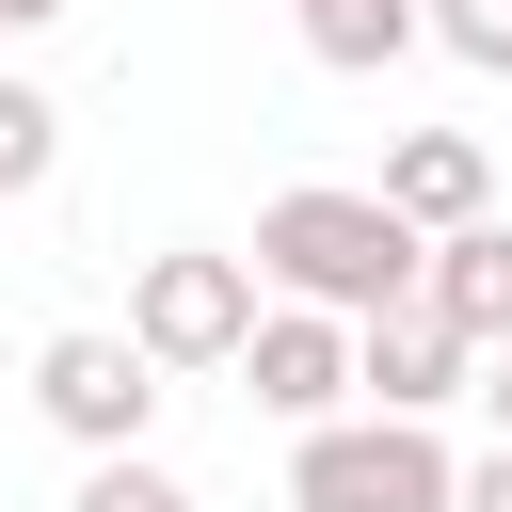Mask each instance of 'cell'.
<instances>
[{"label": "cell", "instance_id": "obj_1", "mask_svg": "<svg viewBox=\"0 0 512 512\" xmlns=\"http://www.w3.org/2000/svg\"><path fill=\"white\" fill-rule=\"evenodd\" d=\"M256 288L368 320V304H400V288H416V224H400L384 192H336V176H304V192H272V208H256Z\"/></svg>", "mask_w": 512, "mask_h": 512}, {"label": "cell", "instance_id": "obj_2", "mask_svg": "<svg viewBox=\"0 0 512 512\" xmlns=\"http://www.w3.org/2000/svg\"><path fill=\"white\" fill-rule=\"evenodd\" d=\"M448 432L432 416H304L288 432V512H448Z\"/></svg>", "mask_w": 512, "mask_h": 512}, {"label": "cell", "instance_id": "obj_3", "mask_svg": "<svg viewBox=\"0 0 512 512\" xmlns=\"http://www.w3.org/2000/svg\"><path fill=\"white\" fill-rule=\"evenodd\" d=\"M240 320H256V256H224V240H176V256L128 272V352L144 368H224Z\"/></svg>", "mask_w": 512, "mask_h": 512}, {"label": "cell", "instance_id": "obj_4", "mask_svg": "<svg viewBox=\"0 0 512 512\" xmlns=\"http://www.w3.org/2000/svg\"><path fill=\"white\" fill-rule=\"evenodd\" d=\"M32 416H48L64 448H144V432H160V368H144L128 336L64 320V336L32 352Z\"/></svg>", "mask_w": 512, "mask_h": 512}, {"label": "cell", "instance_id": "obj_5", "mask_svg": "<svg viewBox=\"0 0 512 512\" xmlns=\"http://www.w3.org/2000/svg\"><path fill=\"white\" fill-rule=\"evenodd\" d=\"M240 384H256V416H336L352 400V320L336 304H288V288H256V320H240V352H224Z\"/></svg>", "mask_w": 512, "mask_h": 512}, {"label": "cell", "instance_id": "obj_6", "mask_svg": "<svg viewBox=\"0 0 512 512\" xmlns=\"http://www.w3.org/2000/svg\"><path fill=\"white\" fill-rule=\"evenodd\" d=\"M464 368H480V352H464L416 288L352 320V400H368V416H448V400H464Z\"/></svg>", "mask_w": 512, "mask_h": 512}, {"label": "cell", "instance_id": "obj_7", "mask_svg": "<svg viewBox=\"0 0 512 512\" xmlns=\"http://www.w3.org/2000/svg\"><path fill=\"white\" fill-rule=\"evenodd\" d=\"M416 304H432L464 352H496V336H512V208L432 224V240H416Z\"/></svg>", "mask_w": 512, "mask_h": 512}, {"label": "cell", "instance_id": "obj_8", "mask_svg": "<svg viewBox=\"0 0 512 512\" xmlns=\"http://www.w3.org/2000/svg\"><path fill=\"white\" fill-rule=\"evenodd\" d=\"M368 192H384V208H400V224L432 240V224H464V208H496V160H480V128H400Z\"/></svg>", "mask_w": 512, "mask_h": 512}, {"label": "cell", "instance_id": "obj_9", "mask_svg": "<svg viewBox=\"0 0 512 512\" xmlns=\"http://www.w3.org/2000/svg\"><path fill=\"white\" fill-rule=\"evenodd\" d=\"M288 16H304V64H336V80H384L416 48V0H288Z\"/></svg>", "mask_w": 512, "mask_h": 512}, {"label": "cell", "instance_id": "obj_10", "mask_svg": "<svg viewBox=\"0 0 512 512\" xmlns=\"http://www.w3.org/2000/svg\"><path fill=\"white\" fill-rule=\"evenodd\" d=\"M48 176H64V96L0 80V192H48Z\"/></svg>", "mask_w": 512, "mask_h": 512}, {"label": "cell", "instance_id": "obj_11", "mask_svg": "<svg viewBox=\"0 0 512 512\" xmlns=\"http://www.w3.org/2000/svg\"><path fill=\"white\" fill-rule=\"evenodd\" d=\"M64 512H192V480L160 464V448H80V496Z\"/></svg>", "mask_w": 512, "mask_h": 512}, {"label": "cell", "instance_id": "obj_12", "mask_svg": "<svg viewBox=\"0 0 512 512\" xmlns=\"http://www.w3.org/2000/svg\"><path fill=\"white\" fill-rule=\"evenodd\" d=\"M416 48H448V64L512 80V0H416Z\"/></svg>", "mask_w": 512, "mask_h": 512}, {"label": "cell", "instance_id": "obj_13", "mask_svg": "<svg viewBox=\"0 0 512 512\" xmlns=\"http://www.w3.org/2000/svg\"><path fill=\"white\" fill-rule=\"evenodd\" d=\"M448 512H512V448H480V464H448Z\"/></svg>", "mask_w": 512, "mask_h": 512}, {"label": "cell", "instance_id": "obj_14", "mask_svg": "<svg viewBox=\"0 0 512 512\" xmlns=\"http://www.w3.org/2000/svg\"><path fill=\"white\" fill-rule=\"evenodd\" d=\"M464 400H480V416H496V448H512V336H496V352L464 368Z\"/></svg>", "mask_w": 512, "mask_h": 512}, {"label": "cell", "instance_id": "obj_15", "mask_svg": "<svg viewBox=\"0 0 512 512\" xmlns=\"http://www.w3.org/2000/svg\"><path fill=\"white\" fill-rule=\"evenodd\" d=\"M48 16H64V0H0V32H48Z\"/></svg>", "mask_w": 512, "mask_h": 512}]
</instances>
